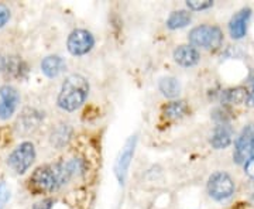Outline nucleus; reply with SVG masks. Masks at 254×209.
Listing matches in <instances>:
<instances>
[{
	"label": "nucleus",
	"mask_w": 254,
	"mask_h": 209,
	"mask_svg": "<svg viewBox=\"0 0 254 209\" xmlns=\"http://www.w3.org/2000/svg\"><path fill=\"white\" fill-rule=\"evenodd\" d=\"M79 170V161L55 163L38 167L30 177V185L37 192H54L71 180Z\"/></svg>",
	"instance_id": "1"
},
{
	"label": "nucleus",
	"mask_w": 254,
	"mask_h": 209,
	"mask_svg": "<svg viewBox=\"0 0 254 209\" xmlns=\"http://www.w3.org/2000/svg\"><path fill=\"white\" fill-rule=\"evenodd\" d=\"M89 95V82L79 73L69 75L61 86L58 95V106L66 112H73L81 108Z\"/></svg>",
	"instance_id": "2"
},
{
	"label": "nucleus",
	"mask_w": 254,
	"mask_h": 209,
	"mask_svg": "<svg viewBox=\"0 0 254 209\" xmlns=\"http://www.w3.org/2000/svg\"><path fill=\"white\" fill-rule=\"evenodd\" d=\"M190 43L206 50H216L223 43V33L216 26H198L190 30Z\"/></svg>",
	"instance_id": "3"
},
{
	"label": "nucleus",
	"mask_w": 254,
	"mask_h": 209,
	"mask_svg": "<svg viewBox=\"0 0 254 209\" xmlns=\"http://www.w3.org/2000/svg\"><path fill=\"white\" fill-rule=\"evenodd\" d=\"M36 160V148L30 141H24L9 155L7 164L16 174H24Z\"/></svg>",
	"instance_id": "4"
},
{
	"label": "nucleus",
	"mask_w": 254,
	"mask_h": 209,
	"mask_svg": "<svg viewBox=\"0 0 254 209\" xmlns=\"http://www.w3.org/2000/svg\"><path fill=\"white\" fill-rule=\"evenodd\" d=\"M208 192L213 200L225 201L235 194V182L223 171L212 174L208 181Z\"/></svg>",
	"instance_id": "5"
},
{
	"label": "nucleus",
	"mask_w": 254,
	"mask_h": 209,
	"mask_svg": "<svg viewBox=\"0 0 254 209\" xmlns=\"http://www.w3.org/2000/svg\"><path fill=\"white\" fill-rule=\"evenodd\" d=\"M254 153V125H247L237 137L233 158L237 164H245Z\"/></svg>",
	"instance_id": "6"
},
{
	"label": "nucleus",
	"mask_w": 254,
	"mask_h": 209,
	"mask_svg": "<svg viewBox=\"0 0 254 209\" xmlns=\"http://www.w3.org/2000/svg\"><path fill=\"white\" fill-rule=\"evenodd\" d=\"M93 46H95L93 36L88 30H82V28L73 30L68 37V41H66L68 51L72 55H76V57L86 55L88 53H91Z\"/></svg>",
	"instance_id": "7"
},
{
	"label": "nucleus",
	"mask_w": 254,
	"mask_h": 209,
	"mask_svg": "<svg viewBox=\"0 0 254 209\" xmlns=\"http://www.w3.org/2000/svg\"><path fill=\"white\" fill-rule=\"evenodd\" d=\"M0 119L6 120L13 116V113L17 109L20 95L17 89L11 85H3L0 88Z\"/></svg>",
	"instance_id": "8"
},
{
	"label": "nucleus",
	"mask_w": 254,
	"mask_h": 209,
	"mask_svg": "<svg viewBox=\"0 0 254 209\" xmlns=\"http://www.w3.org/2000/svg\"><path fill=\"white\" fill-rule=\"evenodd\" d=\"M250 17H252V9H249V7L239 10L232 17L230 23H229V31H230V36L235 40H240L246 36Z\"/></svg>",
	"instance_id": "9"
},
{
	"label": "nucleus",
	"mask_w": 254,
	"mask_h": 209,
	"mask_svg": "<svg viewBox=\"0 0 254 209\" xmlns=\"http://www.w3.org/2000/svg\"><path fill=\"white\" fill-rule=\"evenodd\" d=\"M200 55L198 50L192 46H180L174 51V60L182 67H193L199 63Z\"/></svg>",
	"instance_id": "10"
},
{
	"label": "nucleus",
	"mask_w": 254,
	"mask_h": 209,
	"mask_svg": "<svg viewBox=\"0 0 254 209\" xmlns=\"http://www.w3.org/2000/svg\"><path fill=\"white\" fill-rule=\"evenodd\" d=\"M66 64L58 55H48L41 63V71L48 78H57L65 71Z\"/></svg>",
	"instance_id": "11"
},
{
	"label": "nucleus",
	"mask_w": 254,
	"mask_h": 209,
	"mask_svg": "<svg viewBox=\"0 0 254 209\" xmlns=\"http://www.w3.org/2000/svg\"><path fill=\"white\" fill-rule=\"evenodd\" d=\"M133 151H134V139H131V140L127 141V144L125 145V148L122 151V155L119 158L118 164H116V174H118L120 181H125L127 168H128L130 160L133 157Z\"/></svg>",
	"instance_id": "12"
},
{
	"label": "nucleus",
	"mask_w": 254,
	"mask_h": 209,
	"mask_svg": "<svg viewBox=\"0 0 254 209\" xmlns=\"http://www.w3.org/2000/svg\"><path fill=\"white\" fill-rule=\"evenodd\" d=\"M232 141V130L226 125H219L213 130V135L210 137V144L215 148H226Z\"/></svg>",
	"instance_id": "13"
},
{
	"label": "nucleus",
	"mask_w": 254,
	"mask_h": 209,
	"mask_svg": "<svg viewBox=\"0 0 254 209\" xmlns=\"http://www.w3.org/2000/svg\"><path fill=\"white\" fill-rule=\"evenodd\" d=\"M192 20V14L188 10H177L170 14L167 20V27L171 30H178V28L187 27Z\"/></svg>",
	"instance_id": "14"
},
{
	"label": "nucleus",
	"mask_w": 254,
	"mask_h": 209,
	"mask_svg": "<svg viewBox=\"0 0 254 209\" xmlns=\"http://www.w3.org/2000/svg\"><path fill=\"white\" fill-rule=\"evenodd\" d=\"M187 112H188V105L185 100H174L164 106L163 115L165 119L177 120V119H181Z\"/></svg>",
	"instance_id": "15"
},
{
	"label": "nucleus",
	"mask_w": 254,
	"mask_h": 209,
	"mask_svg": "<svg viewBox=\"0 0 254 209\" xmlns=\"http://www.w3.org/2000/svg\"><path fill=\"white\" fill-rule=\"evenodd\" d=\"M158 88L163 93L165 98H170V99H174L177 98L180 93H181V85L177 78L174 76H167V78H163L160 83H158Z\"/></svg>",
	"instance_id": "16"
},
{
	"label": "nucleus",
	"mask_w": 254,
	"mask_h": 209,
	"mask_svg": "<svg viewBox=\"0 0 254 209\" xmlns=\"http://www.w3.org/2000/svg\"><path fill=\"white\" fill-rule=\"evenodd\" d=\"M225 99L229 102V103H235V105H242V103H246L247 100L250 99V93L246 88H235V89H230V91H226L225 93Z\"/></svg>",
	"instance_id": "17"
},
{
	"label": "nucleus",
	"mask_w": 254,
	"mask_h": 209,
	"mask_svg": "<svg viewBox=\"0 0 254 209\" xmlns=\"http://www.w3.org/2000/svg\"><path fill=\"white\" fill-rule=\"evenodd\" d=\"M69 136H71V129L68 128L66 125H63L61 128H58L53 133V143L57 147H63L64 144L68 143Z\"/></svg>",
	"instance_id": "18"
},
{
	"label": "nucleus",
	"mask_w": 254,
	"mask_h": 209,
	"mask_svg": "<svg viewBox=\"0 0 254 209\" xmlns=\"http://www.w3.org/2000/svg\"><path fill=\"white\" fill-rule=\"evenodd\" d=\"M187 6L190 10H205L213 6V1L212 0H188Z\"/></svg>",
	"instance_id": "19"
},
{
	"label": "nucleus",
	"mask_w": 254,
	"mask_h": 209,
	"mask_svg": "<svg viewBox=\"0 0 254 209\" xmlns=\"http://www.w3.org/2000/svg\"><path fill=\"white\" fill-rule=\"evenodd\" d=\"M10 200V190L4 182H0V209L6 207L7 201Z\"/></svg>",
	"instance_id": "20"
},
{
	"label": "nucleus",
	"mask_w": 254,
	"mask_h": 209,
	"mask_svg": "<svg viewBox=\"0 0 254 209\" xmlns=\"http://www.w3.org/2000/svg\"><path fill=\"white\" fill-rule=\"evenodd\" d=\"M9 20H10V10L7 9L4 4H0V28L3 27Z\"/></svg>",
	"instance_id": "21"
},
{
	"label": "nucleus",
	"mask_w": 254,
	"mask_h": 209,
	"mask_svg": "<svg viewBox=\"0 0 254 209\" xmlns=\"http://www.w3.org/2000/svg\"><path fill=\"white\" fill-rule=\"evenodd\" d=\"M245 170H246V174H247L250 178H253L254 180V157H252L250 160H247V161H246Z\"/></svg>",
	"instance_id": "22"
},
{
	"label": "nucleus",
	"mask_w": 254,
	"mask_h": 209,
	"mask_svg": "<svg viewBox=\"0 0 254 209\" xmlns=\"http://www.w3.org/2000/svg\"><path fill=\"white\" fill-rule=\"evenodd\" d=\"M51 205H53V201L44 200L41 201V202H38V204H36L33 209H51Z\"/></svg>",
	"instance_id": "23"
},
{
	"label": "nucleus",
	"mask_w": 254,
	"mask_h": 209,
	"mask_svg": "<svg viewBox=\"0 0 254 209\" xmlns=\"http://www.w3.org/2000/svg\"><path fill=\"white\" fill-rule=\"evenodd\" d=\"M6 65H7V58H4L3 55H0V72L6 71Z\"/></svg>",
	"instance_id": "24"
},
{
	"label": "nucleus",
	"mask_w": 254,
	"mask_h": 209,
	"mask_svg": "<svg viewBox=\"0 0 254 209\" xmlns=\"http://www.w3.org/2000/svg\"><path fill=\"white\" fill-rule=\"evenodd\" d=\"M250 100H252V103H253V106H254V85H253V91L250 92Z\"/></svg>",
	"instance_id": "25"
}]
</instances>
